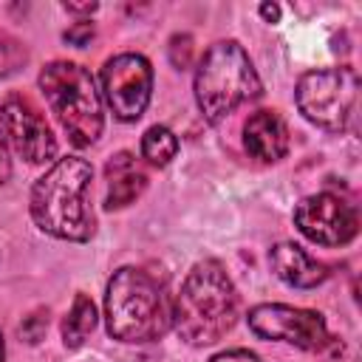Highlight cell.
<instances>
[{"label":"cell","instance_id":"obj_16","mask_svg":"<svg viewBox=\"0 0 362 362\" xmlns=\"http://www.w3.org/2000/svg\"><path fill=\"white\" fill-rule=\"evenodd\" d=\"M25 62H28V51H25V45H23L14 34L0 31V79L14 76Z\"/></svg>","mask_w":362,"mask_h":362},{"label":"cell","instance_id":"obj_5","mask_svg":"<svg viewBox=\"0 0 362 362\" xmlns=\"http://www.w3.org/2000/svg\"><path fill=\"white\" fill-rule=\"evenodd\" d=\"M40 90L74 147H88L102 136V96L88 68L68 59L48 62L40 71Z\"/></svg>","mask_w":362,"mask_h":362},{"label":"cell","instance_id":"obj_12","mask_svg":"<svg viewBox=\"0 0 362 362\" xmlns=\"http://www.w3.org/2000/svg\"><path fill=\"white\" fill-rule=\"evenodd\" d=\"M105 181H107V195H105L107 209H124L147 189V173L141 161L127 150L110 156L105 167Z\"/></svg>","mask_w":362,"mask_h":362},{"label":"cell","instance_id":"obj_17","mask_svg":"<svg viewBox=\"0 0 362 362\" xmlns=\"http://www.w3.org/2000/svg\"><path fill=\"white\" fill-rule=\"evenodd\" d=\"M189 54H192V40L187 34L170 40V59H173L175 68H187L189 65Z\"/></svg>","mask_w":362,"mask_h":362},{"label":"cell","instance_id":"obj_13","mask_svg":"<svg viewBox=\"0 0 362 362\" xmlns=\"http://www.w3.org/2000/svg\"><path fill=\"white\" fill-rule=\"evenodd\" d=\"M269 263H272V272H274L283 283H288V286H294V288H314V286H320V283L328 277L325 263L314 260L305 249H300V246L291 243V240H283V243L272 246Z\"/></svg>","mask_w":362,"mask_h":362},{"label":"cell","instance_id":"obj_2","mask_svg":"<svg viewBox=\"0 0 362 362\" xmlns=\"http://www.w3.org/2000/svg\"><path fill=\"white\" fill-rule=\"evenodd\" d=\"M238 291L218 260H201L189 269L173 300V325L189 345H212L238 322Z\"/></svg>","mask_w":362,"mask_h":362},{"label":"cell","instance_id":"obj_6","mask_svg":"<svg viewBox=\"0 0 362 362\" xmlns=\"http://www.w3.org/2000/svg\"><path fill=\"white\" fill-rule=\"evenodd\" d=\"M356 96H359V76L348 65L308 71L300 76L297 90H294L300 113L311 124L328 133L348 130L356 113Z\"/></svg>","mask_w":362,"mask_h":362},{"label":"cell","instance_id":"obj_20","mask_svg":"<svg viewBox=\"0 0 362 362\" xmlns=\"http://www.w3.org/2000/svg\"><path fill=\"white\" fill-rule=\"evenodd\" d=\"M11 178V161H8V153H6V139L0 133V187Z\"/></svg>","mask_w":362,"mask_h":362},{"label":"cell","instance_id":"obj_23","mask_svg":"<svg viewBox=\"0 0 362 362\" xmlns=\"http://www.w3.org/2000/svg\"><path fill=\"white\" fill-rule=\"evenodd\" d=\"M3 356H6V345H3V334H0V362H3Z\"/></svg>","mask_w":362,"mask_h":362},{"label":"cell","instance_id":"obj_21","mask_svg":"<svg viewBox=\"0 0 362 362\" xmlns=\"http://www.w3.org/2000/svg\"><path fill=\"white\" fill-rule=\"evenodd\" d=\"M260 17L269 20V23H277L280 20V6L277 3H263L260 6Z\"/></svg>","mask_w":362,"mask_h":362},{"label":"cell","instance_id":"obj_14","mask_svg":"<svg viewBox=\"0 0 362 362\" xmlns=\"http://www.w3.org/2000/svg\"><path fill=\"white\" fill-rule=\"evenodd\" d=\"M96 305L88 294H76L74 297V305L68 311V317L62 320V342L65 348H79L85 342V337L96 328Z\"/></svg>","mask_w":362,"mask_h":362},{"label":"cell","instance_id":"obj_1","mask_svg":"<svg viewBox=\"0 0 362 362\" xmlns=\"http://www.w3.org/2000/svg\"><path fill=\"white\" fill-rule=\"evenodd\" d=\"M93 167L79 156L57 158L45 175L31 187V218L34 223L59 240H90L93 212L88 204Z\"/></svg>","mask_w":362,"mask_h":362},{"label":"cell","instance_id":"obj_11","mask_svg":"<svg viewBox=\"0 0 362 362\" xmlns=\"http://www.w3.org/2000/svg\"><path fill=\"white\" fill-rule=\"evenodd\" d=\"M243 147L257 161H280L288 153V127L277 110H257L243 124Z\"/></svg>","mask_w":362,"mask_h":362},{"label":"cell","instance_id":"obj_18","mask_svg":"<svg viewBox=\"0 0 362 362\" xmlns=\"http://www.w3.org/2000/svg\"><path fill=\"white\" fill-rule=\"evenodd\" d=\"M209 362H263L257 354H252V351H246V348H232V351H221V354H215Z\"/></svg>","mask_w":362,"mask_h":362},{"label":"cell","instance_id":"obj_4","mask_svg":"<svg viewBox=\"0 0 362 362\" xmlns=\"http://www.w3.org/2000/svg\"><path fill=\"white\" fill-rule=\"evenodd\" d=\"M260 90V76L238 40H221L201 57L195 71V102L209 124L223 122L235 107L257 99Z\"/></svg>","mask_w":362,"mask_h":362},{"label":"cell","instance_id":"obj_22","mask_svg":"<svg viewBox=\"0 0 362 362\" xmlns=\"http://www.w3.org/2000/svg\"><path fill=\"white\" fill-rule=\"evenodd\" d=\"M65 11H71V14H93L96 3H65Z\"/></svg>","mask_w":362,"mask_h":362},{"label":"cell","instance_id":"obj_10","mask_svg":"<svg viewBox=\"0 0 362 362\" xmlns=\"http://www.w3.org/2000/svg\"><path fill=\"white\" fill-rule=\"evenodd\" d=\"M294 226L320 246H345L356 238L359 218L351 204L331 192H317L294 206Z\"/></svg>","mask_w":362,"mask_h":362},{"label":"cell","instance_id":"obj_19","mask_svg":"<svg viewBox=\"0 0 362 362\" xmlns=\"http://www.w3.org/2000/svg\"><path fill=\"white\" fill-rule=\"evenodd\" d=\"M90 37H93V25H90V23H85V20L65 31V42H71V45H88V40H90Z\"/></svg>","mask_w":362,"mask_h":362},{"label":"cell","instance_id":"obj_15","mask_svg":"<svg viewBox=\"0 0 362 362\" xmlns=\"http://www.w3.org/2000/svg\"><path fill=\"white\" fill-rule=\"evenodd\" d=\"M141 156L153 167H167L178 156V139H175V133L170 127H164V124L147 127L144 136H141Z\"/></svg>","mask_w":362,"mask_h":362},{"label":"cell","instance_id":"obj_8","mask_svg":"<svg viewBox=\"0 0 362 362\" xmlns=\"http://www.w3.org/2000/svg\"><path fill=\"white\" fill-rule=\"evenodd\" d=\"M0 133L28 164H45L57 156V139L42 110L25 93H8L0 102Z\"/></svg>","mask_w":362,"mask_h":362},{"label":"cell","instance_id":"obj_7","mask_svg":"<svg viewBox=\"0 0 362 362\" xmlns=\"http://www.w3.org/2000/svg\"><path fill=\"white\" fill-rule=\"evenodd\" d=\"M102 93L119 122H136L150 105L153 68L141 54H116L102 68Z\"/></svg>","mask_w":362,"mask_h":362},{"label":"cell","instance_id":"obj_9","mask_svg":"<svg viewBox=\"0 0 362 362\" xmlns=\"http://www.w3.org/2000/svg\"><path fill=\"white\" fill-rule=\"evenodd\" d=\"M249 328L260 339H280L303 351H317L328 339L325 317L311 308H294L283 303H263L249 311Z\"/></svg>","mask_w":362,"mask_h":362},{"label":"cell","instance_id":"obj_3","mask_svg":"<svg viewBox=\"0 0 362 362\" xmlns=\"http://www.w3.org/2000/svg\"><path fill=\"white\" fill-rule=\"evenodd\" d=\"M105 325L119 342H153L173 328V300L150 272L122 266L107 280Z\"/></svg>","mask_w":362,"mask_h":362}]
</instances>
